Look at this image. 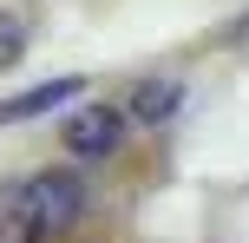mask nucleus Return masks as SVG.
<instances>
[{"label": "nucleus", "mask_w": 249, "mask_h": 243, "mask_svg": "<svg viewBox=\"0 0 249 243\" xmlns=\"http://www.w3.org/2000/svg\"><path fill=\"white\" fill-rule=\"evenodd\" d=\"M79 217V178L39 171V178L0 184V243H46Z\"/></svg>", "instance_id": "1"}, {"label": "nucleus", "mask_w": 249, "mask_h": 243, "mask_svg": "<svg viewBox=\"0 0 249 243\" xmlns=\"http://www.w3.org/2000/svg\"><path fill=\"white\" fill-rule=\"evenodd\" d=\"M118 131H124V112H112V105H86V112L66 118V151H72V158H105L118 145Z\"/></svg>", "instance_id": "2"}, {"label": "nucleus", "mask_w": 249, "mask_h": 243, "mask_svg": "<svg viewBox=\"0 0 249 243\" xmlns=\"http://www.w3.org/2000/svg\"><path fill=\"white\" fill-rule=\"evenodd\" d=\"M66 99H79V79H46V86L20 92V99L0 105V125H20V118H39V112H59Z\"/></svg>", "instance_id": "3"}, {"label": "nucleus", "mask_w": 249, "mask_h": 243, "mask_svg": "<svg viewBox=\"0 0 249 243\" xmlns=\"http://www.w3.org/2000/svg\"><path fill=\"white\" fill-rule=\"evenodd\" d=\"M177 99H184L177 86H138L131 112H138V118H171V112H177Z\"/></svg>", "instance_id": "4"}, {"label": "nucleus", "mask_w": 249, "mask_h": 243, "mask_svg": "<svg viewBox=\"0 0 249 243\" xmlns=\"http://www.w3.org/2000/svg\"><path fill=\"white\" fill-rule=\"evenodd\" d=\"M20 53H26V26H20V13H0V73H7Z\"/></svg>", "instance_id": "5"}]
</instances>
